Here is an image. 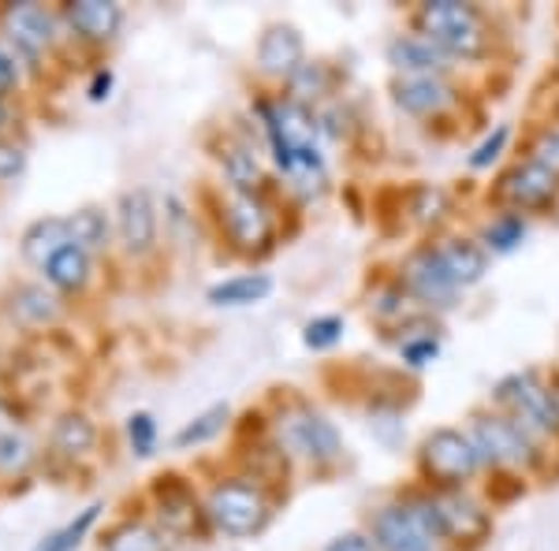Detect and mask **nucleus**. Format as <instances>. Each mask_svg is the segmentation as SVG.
Wrapping results in <instances>:
<instances>
[{
	"label": "nucleus",
	"instance_id": "6ab92c4d",
	"mask_svg": "<svg viewBox=\"0 0 559 551\" xmlns=\"http://www.w3.org/2000/svg\"><path fill=\"white\" fill-rule=\"evenodd\" d=\"M432 503H437L448 537H463L466 540V537H481V532H485V514L477 511V503L466 500V495L437 492V495H432Z\"/></svg>",
	"mask_w": 559,
	"mask_h": 551
},
{
	"label": "nucleus",
	"instance_id": "0eeeda50",
	"mask_svg": "<svg viewBox=\"0 0 559 551\" xmlns=\"http://www.w3.org/2000/svg\"><path fill=\"white\" fill-rule=\"evenodd\" d=\"M471 440L481 451V458H489L496 466H526L534 458L530 432L511 418H489V414H481V418H474Z\"/></svg>",
	"mask_w": 559,
	"mask_h": 551
},
{
	"label": "nucleus",
	"instance_id": "aec40b11",
	"mask_svg": "<svg viewBox=\"0 0 559 551\" xmlns=\"http://www.w3.org/2000/svg\"><path fill=\"white\" fill-rule=\"evenodd\" d=\"M437 254L448 265V273H452L459 287L477 284V279L485 276V265H489V261H485V250L471 239H448L444 247H437Z\"/></svg>",
	"mask_w": 559,
	"mask_h": 551
},
{
	"label": "nucleus",
	"instance_id": "4468645a",
	"mask_svg": "<svg viewBox=\"0 0 559 551\" xmlns=\"http://www.w3.org/2000/svg\"><path fill=\"white\" fill-rule=\"evenodd\" d=\"M64 15H68L71 31L86 41L116 38V31H120V23H123L120 4H112V0H75V4H68Z\"/></svg>",
	"mask_w": 559,
	"mask_h": 551
},
{
	"label": "nucleus",
	"instance_id": "f257e3e1",
	"mask_svg": "<svg viewBox=\"0 0 559 551\" xmlns=\"http://www.w3.org/2000/svg\"><path fill=\"white\" fill-rule=\"evenodd\" d=\"M448 529L432 495H418L400 507H384L373 518V544L381 551H440Z\"/></svg>",
	"mask_w": 559,
	"mask_h": 551
},
{
	"label": "nucleus",
	"instance_id": "b1692460",
	"mask_svg": "<svg viewBox=\"0 0 559 551\" xmlns=\"http://www.w3.org/2000/svg\"><path fill=\"white\" fill-rule=\"evenodd\" d=\"M68 231H71V242L90 254V250H105L108 247L112 224H108L105 209H97V205H86V209H79V213L68 216Z\"/></svg>",
	"mask_w": 559,
	"mask_h": 551
},
{
	"label": "nucleus",
	"instance_id": "2eb2a0df",
	"mask_svg": "<svg viewBox=\"0 0 559 551\" xmlns=\"http://www.w3.org/2000/svg\"><path fill=\"white\" fill-rule=\"evenodd\" d=\"M448 101H452V86L444 83V75H403L395 83V105L403 112L429 116L440 112Z\"/></svg>",
	"mask_w": 559,
	"mask_h": 551
},
{
	"label": "nucleus",
	"instance_id": "ddd939ff",
	"mask_svg": "<svg viewBox=\"0 0 559 551\" xmlns=\"http://www.w3.org/2000/svg\"><path fill=\"white\" fill-rule=\"evenodd\" d=\"M302 52H306L302 34L295 31V26L276 23V26H269V31L261 34L258 64H261V71H269V75L292 79V75H299V68H302Z\"/></svg>",
	"mask_w": 559,
	"mask_h": 551
},
{
	"label": "nucleus",
	"instance_id": "1a4fd4ad",
	"mask_svg": "<svg viewBox=\"0 0 559 551\" xmlns=\"http://www.w3.org/2000/svg\"><path fill=\"white\" fill-rule=\"evenodd\" d=\"M403 279H407V291L414 298H421L426 306H452L459 284L448 273V265L440 261L437 250H418L407 268H403Z\"/></svg>",
	"mask_w": 559,
	"mask_h": 551
},
{
	"label": "nucleus",
	"instance_id": "9b49d317",
	"mask_svg": "<svg viewBox=\"0 0 559 551\" xmlns=\"http://www.w3.org/2000/svg\"><path fill=\"white\" fill-rule=\"evenodd\" d=\"M556 191H559V176L548 165H540L537 157L522 160L500 187L503 202H511L515 209H540V205L552 202Z\"/></svg>",
	"mask_w": 559,
	"mask_h": 551
},
{
	"label": "nucleus",
	"instance_id": "9d476101",
	"mask_svg": "<svg viewBox=\"0 0 559 551\" xmlns=\"http://www.w3.org/2000/svg\"><path fill=\"white\" fill-rule=\"evenodd\" d=\"M4 31L23 57H41L52 45V38H57L52 34V15L41 4H34V0H15V4L4 8Z\"/></svg>",
	"mask_w": 559,
	"mask_h": 551
},
{
	"label": "nucleus",
	"instance_id": "72a5a7b5",
	"mask_svg": "<svg viewBox=\"0 0 559 551\" xmlns=\"http://www.w3.org/2000/svg\"><path fill=\"white\" fill-rule=\"evenodd\" d=\"M444 205H448V202H444V194L432 191V187H421L414 213H418V220H421V224H437L440 216H444Z\"/></svg>",
	"mask_w": 559,
	"mask_h": 551
},
{
	"label": "nucleus",
	"instance_id": "bb28decb",
	"mask_svg": "<svg viewBox=\"0 0 559 551\" xmlns=\"http://www.w3.org/2000/svg\"><path fill=\"white\" fill-rule=\"evenodd\" d=\"M97 514H102V503H90V507H86L83 514H79V518H71L64 529L49 532V537H45L34 551H75L79 544H83L86 532L94 529Z\"/></svg>",
	"mask_w": 559,
	"mask_h": 551
},
{
	"label": "nucleus",
	"instance_id": "412c9836",
	"mask_svg": "<svg viewBox=\"0 0 559 551\" xmlns=\"http://www.w3.org/2000/svg\"><path fill=\"white\" fill-rule=\"evenodd\" d=\"M45 279H49L52 291H83L90 279V254L71 242L45 265Z\"/></svg>",
	"mask_w": 559,
	"mask_h": 551
},
{
	"label": "nucleus",
	"instance_id": "4be33fe9",
	"mask_svg": "<svg viewBox=\"0 0 559 551\" xmlns=\"http://www.w3.org/2000/svg\"><path fill=\"white\" fill-rule=\"evenodd\" d=\"M269 295H273V276L247 273V276H231V279H224V284H216L210 291V302L213 306H254Z\"/></svg>",
	"mask_w": 559,
	"mask_h": 551
},
{
	"label": "nucleus",
	"instance_id": "473e14b6",
	"mask_svg": "<svg viewBox=\"0 0 559 551\" xmlns=\"http://www.w3.org/2000/svg\"><path fill=\"white\" fill-rule=\"evenodd\" d=\"M508 139H511V128H496L489 139L481 142L474 153H471V168H485V165H492L496 157H500V149L508 146Z\"/></svg>",
	"mask_w": 559,
	"mask_h": 551
},
{
	"label": "nucleus",
	"instance_id": "c756f323",
	"mask_svg": "<svg viewBox=\"0 0 559 551\" xmlns=\"http://www.w3.org/2000/svg\"><path fill=\"white\" fill-rule=\"evenodd\" d=\"M31 458H34V447H31V440L23 436V429L0 436V469H4V474H20V469L31 466Z\"/></svg>",
	"mask_w": 559,
	"mask_h": 551
},
{
	"label": "nucleus",
	"instance_id": "7c9ffc66",
	"mask_svg": "<svg viewBox=\"0 0 559 551\" xmlns=\"http://www.w3.org/2000/svg\"><path fill=\"white\" fill-rule=\"evenodd\" d=\"M306 347L310 350H329V347H336L340 339H344V321L340 318H318V321H310L306 324Z\"/></svg>",
	"mask_w": 559,
	"mask_h": 551
},
{
	"label": "nucleus",
	"instance_id": "f03ea898",
	"mask_svg": "<svg viewBox=\"0 0 559 551\" xmlns=\"http://www.w3.org/2000/svg\"><path fill=\"white\" fill-rule=\"evenodd\" d=\"M418 23L426 31V38L444 49L448 57H481L485 52V20L477 15V8L459 4V0H432L418 12Z\"/></svg>",
	"mask_w": 559,
	"mask_h": 551
},
{
	"label": "nucleus",
	"instance_id": "f704fd0d",
	"mask_svg": "<svg viewBox=\"0 0 559 551\" xmlns=\"http://www.w3.org/2000/svg\"><path fill=\"white\" fill-rule=\"evenodd\" d=\"M23 168H26V153H23V146H15V142H4V139H0V179L20 176Z\"/></svg>",
	"mask_w": 559,
	"mask_h": 551
},
{
	"label": "nucleus",
	"instance_id": "20e7f679",
	"mask_svg": "<svg viewBox=\"0 0 559 551\" xmlns=\"http://www.w3.org/2000/svg\"><path fill=\"white\" fill-rule=\"evenodd\" d=\"M205 514L224 537H254L269 522V500L258 484L247 481H224L216 484L205 500Z\"/></svg>",
	"mask_w": 559,
	"mask_h": 551
},
{
	"label": "nucleus",
	"instance_id": "e433bc0d",
	"mask_svg": "<svg viewBox=\"0 0 559 551\" xmlns=\"http://www.w3.org/2000/svg\"><path fill=\"white\" fill-rule=\"evenodd\" d=\"M15 86H20V64H15L12 52H8L4 45H0V97L12 94Z\"/></svg>",
	"mask_w": 559,
	"mask_h": 551
},
{
	"label": "nucleus",
	"instance_id": "dca6fc26",
	"mask_svg": "<svg viewBox=\"0 0 559 551\" xmlns=\"http://www.w3.org/2000/svg\"><path fill=\"white\" fill-rule=\"evenodd\" d=\"M388 60L403 75H444L448 52L437 49L429 38H395L388 45Z\"/></svg>",
	"mask_w": 559,
	"mask_h": 551
},
{
	"label": "nucleus",
	"instance_id": "7ed1b4c3",
	"mask_svg": "<svg viewBox=\"0 0 559 551\" xmlns=\"http://www.w3.org/2000/svg\"><path fill=\"white\" fill-rule=\"evenodd\" d=\"M276 436L287 455H299L306 463H318V466L336 463L340 451H344L336 424L321 418L318 410H310V406H292V410L280 414Z\"/></svg>",
	"mask_w": 559,
	"mask_h": 551
},
{
	"label": "nucleus",
	"instance_id": "4c0bfd02",
	"mask_svg": "<svg viewBox=\"0 0 559 551\" xmlns=\"http://www.w3.org/2000/svg\"><path fill=\"white\" fill-rule=\"evenodd\" d=\"M324 551H377V544L362 532H344V537H336Z\"/></svg>",
	"mask_w": 559,
	"mask_h": 551
},
{
	"label": "nucleus",
	"instance_id": "f3484780",
	"mask_svg": "<svg viewBox=\"0 0 559 551\" xmlns=\"http://www.w3.org/2000/svg\"><path fill=\"white\" fill-rule=\"evenodd\" d=\"M8 313H12L20 324L41 328V324H52L60 318V298L45 284H20L12 295H8Z\"/></svg>",
	"mask_w": 559,
	"mask_h": 551
},
{
	"label": "nucleus",
	"instance_id": "c9c22d12",
	"mask_svg": "<svg viewBox=\"0 0 559 551\" xmlns=\"http://www.w3.org/2000/svg\"><path fill=\"white\" fill-rule=\"evenodd\" d=\"M437 350H440V343L432 339V336H426V339H411V343H403V358H407L414 369H418V366H426V361H432V358H437Z\"/></svg>",
	"mask_w": 559,
	"mask_h": 551
},
{
	"label": "nucleus",
	"instance_id": "cd10ccee",
	"mask_svg": "<svg viewBox=\"0 0 559 551\" xmlns=\"http://www.w3.org/2000/svg\"><path fill=\"white\" fill-rule=\"evenodd\" d=\"M228 418H231L228 403H216V406H210V410H205V414H198V418H194L191 424H183V429H179L176 444H179V447L205 444V440H213L216 432H221L224 424H228Z\"/></svg>",
	"mask_w": 559,
	"mask_h": 551
},
{
	"label": "nucleus",
	"instance_id": "393cba45",
	"mask_svg": "<svg viewBox=\"0 0 559 551\" xmlns=\"http://www.w3.org/2000/svg\"><path fill=\"white\" fill-rule=\"evenodd\" d=\"M221 160H224V176H228V183L239 194H254L261 187V165L250 146H228L221 153Z\"/></svg>",
	"mask_w": 559,
	"mask_h": 551
},
{
	"label": "nucleus",
	"instance_id": "79ce46f5",
	"mask_svg": "<svg viewBox=\"0 0 559 551\" xmlns=\"http://www.w3.org/2000/svg\"><path fill=\"white\" fill-rule=\"evenodd\" d=\"M4 120H8V116H4V105H0V128H4Z\"/></svg>",
	"mask_w": 559,
	"mask_h": 551
},
{
	"label": "nucleus",
	"instance_id": "6e6552de",
	"mask_svg": "<svg viewBox=\"0 0 559 551\" xmlns=\"http://www.w3.org/2000/svg\"><path fill=\"white\" fill-rule=\"evenodd\" d=\"M224 228H228V239L236 242V250H242V254L265 250V242L273 239L269 209L254 194H239V191L228 194V202H224Z\"/></svg>",
	"mask_w": 559,
	"mask_h": 551
},
{
	"label": "nucleus",
	"instance_id": "2f4dec72",
	"mask_svg": "<svg viewBox=\"0 0 559 551\" xmlns=\"http://www.w3.org/2000/svg\"><path fill=\"white\" fill-rule=\"evenodd\" d=\"M128 436H131V447L139 455H153V444H157V421L150 414H131L128 418Z\"/></svg>",
	"mask_w": 559,
	"mask_h": 551
},
{
	"label": "nucleus",
	"instance_id": "423d86ee",
	"mask_svg": "<svg viewBox=\"0 0 559 551\" xmlns=\"http://www.w3.org/2000/svg\"><path fill=\"white\" fill-rule=\"evenodd\" d=\"M500 403L511 406L515 414V424H522L526 432H556L559 418H556V406H552V392L545 384H537L534 373H515L500 384Z\"/></svg>",
	"mask_w": 559,
	"mask_h": 551
},
{
	"label": "nucleus",
	"instance_id": "ea45409f",
	"mask_svg": "<svg viewBox=\"0 0 559 551\" xmlns=\"http://www.w3.org/2000/svg\"><path fill=\"white\" fill-rule=\"evenodd\" d=\"M20 424H15V418H12V410H8L4 403H0V436H8V432H15Z\"/></svg>",
	"mask_w": 559,
	"mask_h": 551
},
{
	"label": "nucleus",
	"instance_id": "5701e85b",
	"mask_svg": "<svg viewBox=\"0 0 559 551\" xmlns=\"http://www.w3.org/2000/svg\"><path fill=\"white\" fill-rule=\"evenodd\" d=\"M94 440H97L94 421H90L86 414H79V410L64 414V418L52 424V451H57V455H64V458L86 455V451L94 447Z\"/></svg>",
	"mask_w": 559,
	"mask_h": 551
},
{
	"label": "nucleus",
	"instance_id": "58836bf2",
	"mask_svg": "<svg viewBox=\"0 0 559 551\" xmlns=\"http://www.w3.org/2000/svg\"><path fill=\"white\" fill-rule=\"evenodd\" d=\"M108 89H112V71H97L94 83H90V101H105Z\"/></svg>",
	"mask_w": 559,
	"mask_h": 551
},
{
	"label": "nucleus",
	"instance_id": "c85d7f7f",
	"mask_svg": "<svg viewBox=\"0 0 559 551\" xmlns=\"http://www.w3.org/2000/svg\"><path fill=\"white\" fill-rule=\"evenodd\" d=\"M522 239H526V220H522L519 213L500 216V220H492L489 231H485V247L496 250V254H508V250H515Z\"/></svg>",
	"mask_w": 559,
	"mask_h": 551
},
{
	"label": "nucleus",
	"instance_id": "39448f33",
	"mask_svg": "<svg viewBox=\"0 0 559 551\" xmlns=\"http://www.w3.org/2000/svg\"><path fill=\"white\" fill-rule=\"evenodd\" d=\"M421 466L437 484L455 488L471 481L481 466V451L474 447V440L459 429H437L429 432L426 447H421Z\"/></svg>",
	"mask_w": 559,
	"mask_h": 551
},
{
	"label": "nucleus",
	"instance_id": "a878e982",
	"mask_svg": "<svg viewBox=\"0 0 559 551\" xmlns=\"http://www.w3.org/2000/svg\"><path fill=\"white\" fill-rule=\"evenodd\" d=\"M105 551H168V540H165V532H157L153 526L128 522V526L108 532Z\"/></svg>",
	"mask_w": 559,
	"mask_h": 551
},
{
	"label": "nucleus",
	"instance_id": "a211bd4d",
	"mask_svg": "<svg viewBox=\"0 0 559 551\" xmlns=\"http://www.w3.org/2000/svg\"><path fill=\"white\" fill-rule=\"evenodd\" d=\"M64 247H71V231H68V220H60V216H45V220H34L31 228L23 231V257L31 261V265L45 268L52 257L60 254Z\"/></svg>",
	"mask_w": 559,
	"mask_h": 551
},
{
	"label": "nucleus",
	"instance_id": "f8f14e48",
	"mask_svg": "<svg viewBox=\"0 0 559 551\" xmlns=\"http://www.w3.org/2000/svg\"><path fill=\"white\" fill-rule=\"evenodd\" d=\"M116 224H120V239L131 254H146L157 239V205H153L150 191H128L120 197V209H116Z\"/></svg>",
	"mask_w": 559,
	"mask_h": 551
},
{
	"label": "nucleus",
	"instance_id": "a19ab883",
	"mask_svg": "<svg viewBox=\"0 0 559 551\" xmlns=\"http://www.w3.org/2000/svg\"><path fill=\"white\" fill-rule=\"evenodd\" d=\"M552 406H556V418H559V384L552 387Z\"/></svg>",
	"mask_w": 559,
	"mask_h": 551
}]
</instances>
